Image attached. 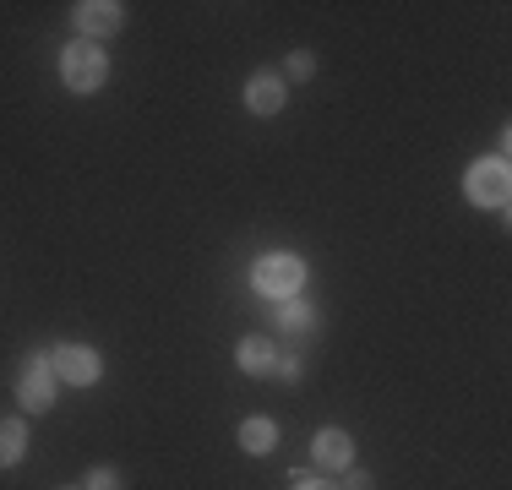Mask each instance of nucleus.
<instances>
[{"label": "nucleus", "instance_id": "obj_1", "mask_svg": "<svg viewBox=\"0 0 512 490\" xmlns=\"http://www.w3.org/2000/svg\"><path fill=\"white\" fill-rule=\"evenodd\" d=\"M60 77H66L71 93H99L104 77H109V55L93 39H77V44H66V55H60Z\"/></svg>", "mask_w": 512, "mask_h": 490}, {"label": "nucleus", "instance_id": "obj_2", "mask_svg": "<svg viewBox=\"0 0 512 490\" xmlns=\"http://www.w3.org/2000/svg\"><path fill=\"white\" fill-rule=\"evenodd\" d=\"M507 191H512L507 158H480V164H469V175H463V196H469L474 207H507Z\"/></svg>", "mask_w": 512, "mask_h": 490}, {"label": "nucleus", "instance_id": "obj_3", "mask_svg": "<svg viewBox=\"0 0 512 490\" xmlns=\"http://www.w3.org/2000/svg\"><path fill=\"white\" fill-rule=\"evenodd\" d=\"M50 371H55V382H71V387H93L104 376V360H99V349H88V343H55L50 354Z\"/></svg>", "mask_w": 512, "mask_h": 490}, {"label": "nucleus", "instance_id": "obj_4", "mask_svg": "<svg viewBox=\"0 0 512 490\" xmlns=\"http://www.w3.org/2000/svg\"><path fill=\"white\" fill-rule=\"evenodd\" d=\"M251 278H256V289L273 294V300H295V294L306 289V262L289 256V251H278V256H262Z\"/></svg>", "mask_w": 512, "mask_h": 490}, {"label": "nucleus", "instance_id": "obj_5", "mask_svg": "<svg viewBox=\"0 0 512 490\" xmlns=\"http://www.w3.org/2000/svg\"><path fill=\"white\" fill-rule=\"evenodd\" d=\"M17 403L28 414H44L55 403V371H50V360H44V354H28V360H22V371H17Z\"/></svg>", "mask_w": 512, "mask_h": 490}, {"label": "nucleus", "instance_id": "obj_6", "mask_svg": "<svg viewBox=\"0 0 512 490\" xmlns=\"http://www.w3.org/2000/svg\"><path fill=\"white\" fill-rule=\"evenodd\" d=\"M71 22H77L82 39H109V33L120 28V6L115 0H82V6H71Z\"/></svg>", "mask_w": 512, "mask_h": 490}, {"label": "nucleus", "instance_id": "obj_7", "mask_svg": "<svg viewBox=\"0 0 512 490\" xmlns=\"http://www.w3.org/2000/svg\"><path fill=\"white\" fill-rule=\"evenodd\" d=\"M311 452H316V463H322V469H349V463H355V441H349V431H338V425L316 431Z\"/></svg>", "mask_w": 512, "mask_h": 490}, {"label": "nucleus", "instance_id": "obj_8", "mask_svg": "<svg viewBox=\"0 0 512 490\" xmlns=\"http://www.w3.org/2000/svg\"><path fill=\"white\" fill-rule=\"evenodd\" d=\"M246 109L251 115H278V109H284V77L256 71V77L246 82Z\"/></svg>", "mask_w": 512, "mask_h": 490}, {"label": "nucleus", "instance_id": "obj_9", "mask_svg": "<svg viewBox=\"0 0 512 490\" xmlns=\"http://www.w3.org/2000/svg\"><path fill=\"white\" fill-rule=\"evenodd\" d=\"M273 447H278V425L267 420V414H251V420L240 425V452H251V458H267Z\"/></svg>", "mask_w": 512, "mask_h": 490}, {"label": "nucleus", "instance_id": "obj_10", "mask_svg": "<svg viewBox=\"0 0 512 490\" xmlns=\"http://www.w3.org/2000/svg\"><path fill=\"white\" fill-rule=\"evenodd\" d=\"M235 360H240V371H246V376H267V371H273V360H278V349L267 338H240Z\"/></svg>", "mask_w": 512, "mask_h": 490}, {"label": "nucleus", "instance_id": "obj_11", "mask_svg": "<svg viewBox=\"0 0 512 490\" xmlns=\"http://www.w3.org/2000/svg\"><path fill=\"white\" fill-rule=\"evenodd\" d=\"M22 452H28V425H22V420H0V469L22 463Z\"/></svg>", "mask_w": 512, "mask_h": 490}, {"label": "nucleus", "instance_id": "obj_12", "mask_svg": "<svg viewBox=\"0 0 512 490\" xmlns=\"http://www.w3.org/2000/svg\"><path fill=\"white\" fill-rule=\"evenodd\" d=\"M278 327H284V333H300V327H311V305L284 300V311H278Z\"/></svg>", "mask_w": 512, "mask_h": 490}, {"label": "nucleus", "instance_id": "obj_13", "mask_svg": "<svg viewBox=\"0 0 512 490\" xmlns=\"http://www.w3.org/2000/svg\"><path fill=\"white\" fill-rule=\"evenodd\" d=\"M82 490H120V474L109 469V463H99V469H88V485Z\"/></svg>", "mask_w": 512, "mask_h": 490}, {"label": "nucleus", "instance_id": "obj_14", "mask_svg": "<svg viewBox=\"0 0 512 490\" xmlns=\"http://www.w3.org/2000/svg\"><path fill=\"white\" fill-rule=\"evenodd\" d=\"M311 71H316V55H311V49H295V55H289V77H295V82H306Z\"/></svg>", "mask_w": 512, "mask_h": 490}, {"label": "nucleus", "instance_id": "obj_15", "mask_svg": "<svg viewBox=\"0 0 512 490\" xmlns=\"http://www.w3.org/2000/svg\"><path fill=\"white\" fill-rule=\"evenodd\" d=\"M300 371H306L300 354H278V360H273V376H284V382H300Z\"/></svg>", "mask_w": 512, "mask_h": 490}, {"label": "nucleus", "instance_id": "obj_16", "mask_svg": "<svg viewBox=\"0 0 512 490\" xmlns=\"http://www.w3.org/2000/svg\"><path fill=\"white\" fill-rule=\"evenodd\" d=\"M344 474H349L344 490H371V474H365V469H344Z\"/></svg>", "mask_w": 512, "mask_h": 490}, {"label": "nucleus", "instance_id": "obj_17", "mask_svg": "<svg viewBox=\"0 0 512 490\" xmlns=\"http://www.w3.org/2000/svg\"><path fill=\"white\" fill-rule=\"evenodd\" d=\"M289 490H338V485H327V480H306V474H295V485Z\"/></svg>", "mask_w": 512, "mask_h": 490}, {"label": "nucleus", "instance_id": "obj_18", "mask_svg": "<svg viewBox=\"0 0 512 490\" xmlns=\"http://www.w3.org/2000/svg\"><path fill=\"white\" fill-rule=\"evenodd\" d=\"M60 490H82V485H60Z\"/></svg>", "mask_w": 512, "mask_h": 490}]
</instances>
